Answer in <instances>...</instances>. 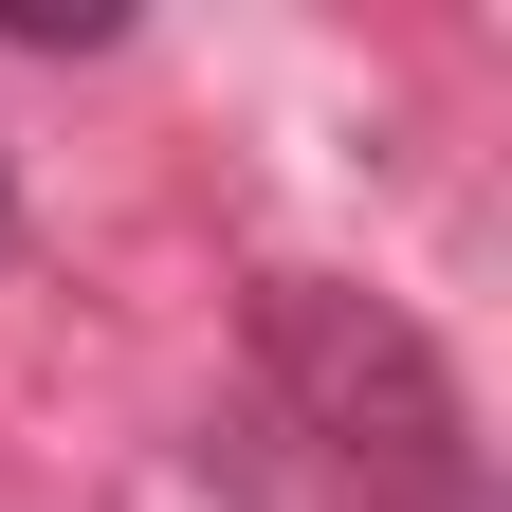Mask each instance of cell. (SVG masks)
I'll use <instances>...</instances> for the list:
<instances>
[{
	"instance_id": "obj_3",
	"label": "cell",
	"mask_w": 512,
	"mask_h": 512,
	"mask_svg": "<svg viewBox=\"0 0 512 512\" xmlns=\"http://www.w3.org/2000/svg\"><path fill=\"white\" fill-rule=\"evenodd\" d=\"M0 238H19V183H0Z\"/></svg>"
},
{
	"instance_id": "obj_1",
	"label": "cell",
	"mask_w": 512,
	"mask_h": 512,
	"mask_svg": "<svg viewBox=\"0 0 512 512\" xmlns=\"http://www.w3.org/2000/svg\"><path fill=\"white\" fill-rule=\"evenodd\" d=\"M256 384L366 512H476V421H458V366L421 348V311L348 275H256Z\"/></svg>"
},
{
	"instance_id": "obj_2",
	"label": "cell",
	"mask_w": 512,
	"mask_h": 512,
	"mask_svg": "<svg viewBox=\"0 0 512 512\" xmlns=\"http://www.w3.org/2000/svg\"><path fill=\"white\" fill-rule=\"evenodd\" d=\"M0 37L19 55H92V37H128V0H0Z\"/></svg>"
}]
</instances>
